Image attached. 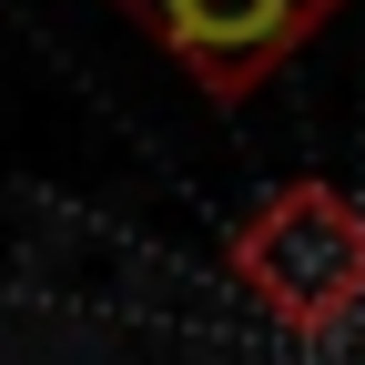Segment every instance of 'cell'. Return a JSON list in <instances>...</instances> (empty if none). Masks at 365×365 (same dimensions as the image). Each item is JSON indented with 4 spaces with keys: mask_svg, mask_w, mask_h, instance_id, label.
<instances>
[{
    "mask_svg": "<svg viewBox=\"0 0 365 365\" xmlns=\"http://www.w3.org/2000/svg\"><path fill=\"white\" fill-rule=\"evenodd\" d=\"M234 294L294 345H335L365 314V203L325 173H294L223 234Z\"/></svg>",
    "mask_w": 365,
    "mask_h": 365,
    "instance_id": "6da1fadb",
    "label": "cell"
},
{
    "mask_svg": "<svg viewBox=\"0 0 365 365\" xmlns=\"http://www.w3.org/2000/svg\"><path fill=\"white\" fill-rule=\"evenodd\" d=\"M112 11L153 41V51L203 91V102H254L345 0H112Z\"/></svg>",
    "mask_w": 365,
    "mask_h": 365,
    "instance_id": "7a4b0ae2",
    "label": "cell"
}]
</instances>
